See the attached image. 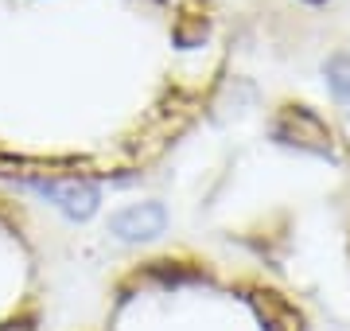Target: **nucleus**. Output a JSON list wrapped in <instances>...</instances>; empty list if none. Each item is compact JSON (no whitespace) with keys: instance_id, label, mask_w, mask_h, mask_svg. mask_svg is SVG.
Wrapping results in <instances>:
<instances>
[{"instance_id":"5","label":"nucleus","mask_w":350,"mask_h":331,"mask_svg":"<svg viewBox=\"0 0 350 331\" xmlns=\"http://www.w3.org/2000/svg\"><path fill=\"white\" fill-rule=\"evenodd\" d=\"M327 82L335 90V98L350 109V55H335L327 63Z\"/></svg>"},{"instance_id":"6","label":"nucleus","mask_w":350,"mask_h":331,"mask_svg":"<svg viewBox=\"0 0 350 331\" xmlns=\"http://www.w3.org/2000/svg\"><path fill=\"white\" fill-rule=\"evenodd\" d=\"M0 331H36L27 319H8V323H0Z\"/></svg>"},{"instance_id":"4","label":"nucleus","mask_w":350,"mask_h":331,"mask_svg":"<svg viewBox=\"0 0 350 331\" xmlns=\"http://www.w3.org/2000/svg\"><path fill=\"white\" fill-rule=\"evenodd\" d=\"M257 312L273 323V331H300V312L288 304L284 296H276V293L257 296Z\"/></svg>"},{"instance_id":"3","label":"nucleus","mask_w":350,"mask_h":331,"mask_svg":"<svg viewBox=\"0 0 350 331\" xmlns=\"http://www.w3.org/2000/svg\"><path fill=\"white\" fill-rule=\"evenodd\" d=\"M109 230L121 238V242H152L167 230V211L160 203H137L125 207L109 218Z\"/></svg>"},{"instance_id":"1","label":"nucleus","mask_w":350,"mask_h":331,"mask_svg":"<svg viewBox=\"0 0 350 331\" xmlns=\"http://www.w3.org/2000/svg\"><path fill=\"white\" fill-rule=\"evenodd\" d=\"M24 187L39 195V199H47L51 207H59L66 218H90L98 211L101 195L94 183L86 179H75V176H51V179H24Z\"/></svg>"},{"instance_id":"2","label":"nucleus","mask_w":350,"mask_h":331,"mask_svg":"<svg viewBox=\"0 0 350 331\" xmlns=\"http://www.w3.org/2000/svg\"><path fill=\"white\" fill-rule=\"evenodd\" d=\"M273 133H276V140H284L292 148H304V153H319V156L331 153V129L323 125V117L304 109V105L280 109Z\"/></svg>"}]
</instances>
